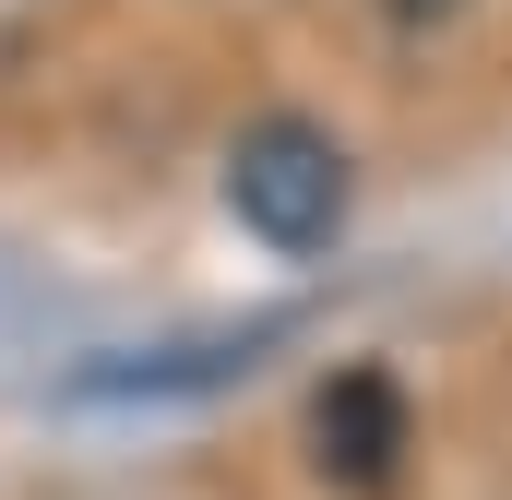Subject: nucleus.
I'll return each instance as SVG.
<instances>
[{"instance_id":"nucleus-4","label":"nucleus","mask_w":512,"mask_h":500,"mask_svg":"<svg viewBox=\"0 0 512 500\" xmlns=\"http://www.w3.org/2000/svg\"><path fill=\"white\" fill-rule=\"evenodd\" d=\"M393 24H453V12H465V0H382Z\"/></svg>"},{"instance_id":"nucleus-2","label":"nucleus","mask_w":512,"mask_h":500,"mask_svg":"<svg viewBox=\"0 0 512 500\" xmlns=\"http://www.w3.org/2000/svg\"><path fill=\"white\" fill-rule=\"evenodd\" d=\"M310 429H322V477H346V489H382L393 453H405V405H393L382 370H346L334 393H322Z\"/></svg>"},{"instance_id":"nucleus-1","label":"nucleus","mask_w":512,"mask_h":500,"mask_svg":"<svg viewBox=\"0 0 512 500\" xmlns=\"http://www.w3.org/2000/svg\"><path fill=\"white\" fill-rule=\"evenodd\" d=\"M346 203H358V179H346V143L322 120H251L227 143V215H239L262 250H286V262L334 250Z\"/></svg>"},{"instance_id":"nucleus-3","label":"nucleus","mask_w":512,"mask_h":500,"mask_svg":"<svg viewBox=\"0 0 512 500\" xmlns=\"http://www.w3.org/2000/svg\"><path fill=\"white\" fill-rule=\"evenodd\" d=\"M274 334H286V322H251V334H203V346H155V358H131V370H84V393H191V381L251 370Z\"/></svg>"}]
</instances>
